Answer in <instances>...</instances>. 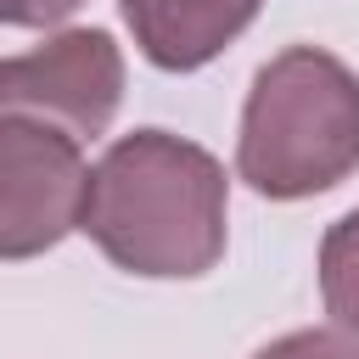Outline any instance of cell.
<instances>
[{
	"label": "cell",
	"instance_id": "cell-3",
	"mask_svg": "<svg viewBox=\"0 0 359 359\" xmlns=\"http://www.w3.org/2000/svg\"><path fill=\"white\" fill-rule=\"evenodd\" d=\"M84 151L67 129L0 112V264L39 258L79 230Z\"/></svg>",
	"mask_w": 359,
	"mask_h": 359
},
{
	"label": "cell",
	"instance_id": "cell-2",
	"mask_svg": "<svg viewBox=\"0 0 359 359\" xmlns=\"http://www.w3.org/2000/svg\"><path fill=\"white\" fill-rule=\"evenodd\" d=\"M359 168V73L320 50L286 45L252 73L236 174L269 202H303Z\"/></svg>",
	"mask_w": 359,
	"mask_h": 359
},
{
	"label": "cell",
	"instance_id": "cell-1",
	"mask_svg": "<svg viewBox=\"0 0 359 359\" xmlns=\"http://www.w3.org/2000/svg\"><path fill=\"white\" fill-rule=\"evenodd\" d=\"M230 180L224 163L174 135L135 129L118 135L84 180L79 230L140 280H196L224 258Z\"/></svg>",
	"mask_w": 359,
	"mask_h": 359
},
{
	"label": "cell",
	"instance_id": "cell-5",
	"mask_svg": "<svg viewBox=\"0 0 359 359\" xmlns=\"http://www.w3.org/2000/svg\"><path fill=\"white\" fill-rule=\"evenodd\" d=\"M135 50L163 73H196L236 45L264 0H118Z\"/></svg>",
	"mask_w": 359,
	"mask_h": 359
},
{
	"label": "cell",
	"instance_id": "cell-8",
	"mask_svg": "<svg viewBox=\"0 0 359 359\" xmlns=\"http://www.w3.org/2000/svg\"><path fill=\"white\" fill-rule=\"evenodd\" d=\"M84 0H0V22L11 28H50V22H67Z\"/></svg>",
	"mask_w": 359,
	"mask_h": 359
},
{
	"label": "cell",
	"instance_id": "cell-6",
	"mask_svg": "<svg viewBox=\"0 0 359 359\" xmlns=\"http://www.w3.org/2000/svg\"><path fill=\"white\" fill-rule=\"evenodd\" d=\"M320 303L331 325L359 337V208L320 236Z\"/></svg>",
	"mask_w": 359,
	"mask_h": 359
},
{
	"label": "cell",
	"instance_id": "cell-4",
	"mask_svg": "<svg viewBox=\"0 0 359 359\" xmlns=\"http://www.w3.org/2000/svg\"><path fill=\"white\" fill-rule=\"evenodd\" d=\"M123 101V50L107 28H62L22 56H0V112L45 118L79 146L107 135Z\"/></svg>",
	"mask_w": 359,
	"mask_h": 359
},
{
	"label": "cell",
	"instance_id": "cell-7",
	"mask_svg": "<svg viewBox=\"0 0 359 359\" xmlns=\"http://www.w3.org/2000/svg\"><path fill=\"white\" fill-rule=\"evenodd\" d=\"M252 359H359V337L342 325H303V331L264 342Z\"/></svg>",
	"mask_w": 359,
	"mask_h": 359
}]
</instances>
